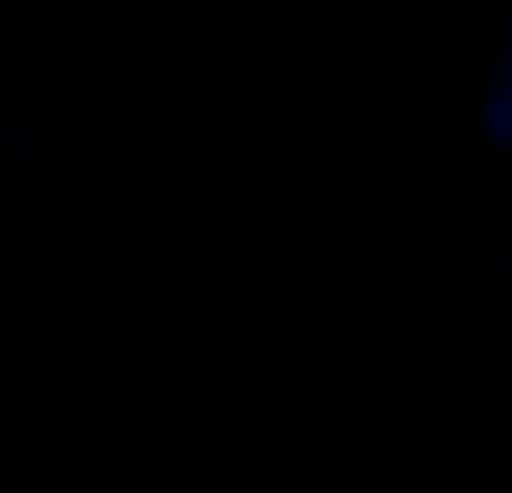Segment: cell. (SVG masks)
I'll return each mask as SVG.
<instances>
[{
  "label": "cell",
  "instance_id": "cell-1",
  "mask_svg": "<svg viewBox=\"0 0 512 493\" xmlns=\"http://www.w3.org/2000/svg\"><path fill=\"white\" fill-rule=\"evenodd\" d=\"M494 152H512V38H503V57H494Z\"/></svg>",
  "mask_w": 512,
  "mask_h": 493
}]
</instances>
